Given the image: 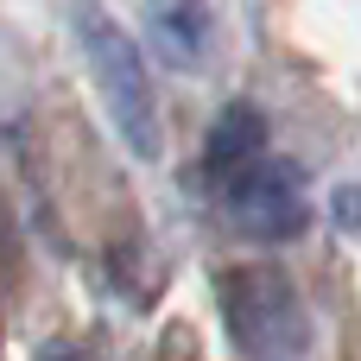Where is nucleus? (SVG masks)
Segmentation results:
<instances>
[{
  "label": "nucleus",
  "mask_w": 361,
  "mask_h": 361,
  "mask_svg": "<svg viewBox=\"0 0 361 361\" xmlns=\"http://www.w3.org/2000/svg\"><path fill=\"white\" fill-rule=\"evenodd\" d=\"M146 38L159 63L171 70H203L216 44V13L203 0H146Z\"/></svg>",
  "instance_id": "4"
},
{
  "label": "nucleus",
  "mask_w": 361,
  "mask_h": 361,
  "mask_svg": "<svg viewBox=\"0 0 361 361\" xmlns=\"http://www.w3.org/2000/svg\"><path fill=\"white\" fill-rule=\"evenodd\" d=\"M222 203H228L235 228L254 235V241H292V235L311 222L305 178H298V165H286V159H260V165H247L241 178H228V184H222Z\"/></svg>",
  "instance_id": "3"
},
{
  "label": "nucleus",
  "mask_w": 361,
  "mask_h": 361,
  "mask_svg": "<svg viewBox=\"0 0 361 361\" xmlns=\"http://www.w3.org/2000/svg\"><path fill=\"white\" fill-rule=\"evenodd\" d=\"M267 159V114L254 108V102H228L216 121H209V140H203V165H209V178H241L247 165H260Z\"/></svg>",
  "instance_id": "5"
},
{
  "label": "nucleus",
  "mask_w": 361,
  "mask_h": 361,
  "mask_svg": "<svg viewBox=\"0 0 361 361\" xmlns=\"http://www.w3.org/2000/svg\"><path fill=\"white\" fill-rule=\"evenodd\" d=\"M222 324L247 361H298L311 349V311L273 260L222 273Z\"/></svg>",
  "instance_id": "2"
},
{
  "label": "nucleus",
  "mask_w": 361,
  "mask_h": 361,
  "mask_svg": "<svg viewBox=\"0 0 361 361\" xmlns=\"http://www.w3.org/2000/svg\"><path fill=\"white\" fill-rule=\"evenodd\" d=\"M76 32H82V57L95 70V89L108 102V121L121 127V140L140 152V159H159V140H165V114H159V95H152V76H146V57L140 44L121 32V19H108L95 0H76Z\"/></svg>",
  "instance_id": "1"
},
{
  "label": "nucleus",
  "mask_w": 361,
  "mask_h": 361,
  "mask_svg": "<svg viewBox=\"0 0 361 361\" xmlns=\"http://www.w3.org/2000/svg\"><path fill=\"white\" fill-rule=\"evenodd\" d=\"M38 361H76V355H70V349H44Z\"/></svg>",
  "instance_id": "6"
}]
</instances>
